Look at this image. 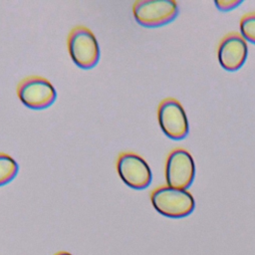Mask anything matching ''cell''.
Returning a JSON list of instances; mask_svg holds the SVG:
<instances>
[{
  "label": "cell",
  "mask_w": 255,
  "mask_h": 255,
  "mask_svg": "<svg viewBox=\"0 0 255 255\" xmlns=\"http://www.w3.org/2000/svg\"><path fill=\"white\" fill-rule=\"evenodd\" d=\"M154 209L163 216L181 218L189 215L195 206L193 196L186 189L160 186L150 195Z\"/></svg>",
  "instance_id": "6da1fadb"
},
{
  "label": "cell",
  "mask_w": 255,
  "mask_h": 255,
  "mask_svg": "<svg viewBox=\"0 0 255 255\" xmlns=\"http://www.w3.org/2000/svg\"><path fill=\"white\" fill-rule=\"evenodd\" d=\"M68 51L73 62L82 69L95 67L100 59V47L94 33L85 26L74 27L68 36Z\"/></svg>",
  "instance_id": "7a4b0ae2"
},
{
  "label": "cell",
  "mask_w": 255,
  "mask_h": 255,
  "mask_svg": "<svg viewBox=\"0 0 255 255\" xmlns=\"http://www.w3.org/2000/svg\"><path fill=\"white\" fill-rule=\"evenodd\" d=\"M17 96L24 106L33 110H43L56 101L57 92L47 79L29 76L19 82Z\"/></svg>",
  "instance_id": "3957f363"
},
{
  "label": "cell",
  "mask_w": 255,
  "mask_h": 255,
  "mask_svg": "<svg viewBox=\"0 0 255 255\" xmlns=\"http://www.w3.org/2000/svg\"><path fill=\"white\" fill-rule=\"evenodd\" d=\"M135 21L144 27H158L172 21L178 6L173 0H137L132 5Z\"/></svg>",
  "instance_id": "277c9868"
},
{
  "label": "cell",
  "mask_w": 255,
  "mask_h": 255,
  "mask_svg": "<svg viewBox=\"0 0 255 255\" xmlns=\"http://www.w3.org/2000/svg\"><path fill=\"white\" fill-rule=\"evenodd\" d=\"M195 175V164L191 154L183 148L170 151L165 162V180L167 186L186 189Z\"/></svg>",
  "instance_id": "5b68a950"
},
{
  "label": "cell",
  "mask_w": 255,
  "mask_h": 255,
  "mask_svg": "<svg viewBox=\"0 0 255 255\" xmlns=\"http://www.w3.org/2000/svg\"><path fill=\"white\" fill-rule=\"evenodd\" d=\"M117 171L125 184L133 189L146 188L152 178L147 162L133 152H122L117 159Z\"/></svg>",
  "instance_id": "8992f818"
},
{
  "label": "cell",
  "mask_w": 255,
  "mask_h": 255,
  "mask_svg": "<svg viewBox=\"0 0 255 255\" xmlns=\"http://www.w3.org/2000/svg\"><path fill=\"white\" fill-rule=\"evenodd\" d=\"M157 119L161 130L172 139H181L188 133L189 125L185 111L175 99L161 101L157 109Z\"/></svg>",
  "instance_id": "52a82bcc"
},
{
  "label": "cell",
  "mask_w": 255,
  "mask_h": 255,
  "mask_svg": "<svg viewBox=\"0 0 255 255\" xmlns=\"http://www.w3.org/2000/svg\"><path fill=\"white\" fill-rule=\"evenodd\" d=\"M248 48L245 39L237 34L226 35L220 42L217 50L218 62L227 71L239 69L245 62Z\"/></svg>",
  "instance_id": "ba28073f"
},
{
  "label": "cell",
  "mask_w": 255,
  "mask_h": 255,
  "mask_svg": "<svg viewBox=\"0 0 255 255\" xmlns=\"http://www.w3.org/2000/svg\"><path fill=\"white\" fill-rule=\"evenodd\" d=\"M18 163L9 154L0 152V186L9 183L17 175Z\"/></svg>",
  "instance_id": "9c48e42d"
},
{
  "label": "cell",
  "mask_w": 255,
  "mask_h": 255,
  "mask_svg": "<svg viewBox=\"0 0 255 255\" xmlns=\"http://www.w3.org/2000/svg\"><path fill=\"white\" fill-rule=\"evenodd\" d=\"M240 32L244 39L255 43V12L248 13L242 17Z\"/></svg>",
  "instance_id": "30bf717a"
},
{
  "label": "cell",
  "mask_w": 255,
  "mask_h": 255,
  "mask_svg": "<svg viewBox=\"0 0 255 255\" xmlns=\"http://www.w3.org/2000/svg\"><path fill=\"white\" fill-rule=\"evenodd\" d=\"M242 1L240 0H215L214 4L221 11H229L240 5Z\"/></svg>",
  "instance_id": "8fae6325"
},
{
  "label": "cell",
  "mask_w": 255,
  "mask_h": 255,
  "mask_svg": "<svg viewBox=\"0 0 255 255\" xmlns=\"http://www.w3.org/2000/svg\"><path fill=\"white\" fill-rule=\"evenodd\" d=\"M55 255H72V254L69 253V252H66V251H61V252H58V253L55 254Z\"/></svg>",
  "instance_id": "7c38bea8"
}]
</instances>
